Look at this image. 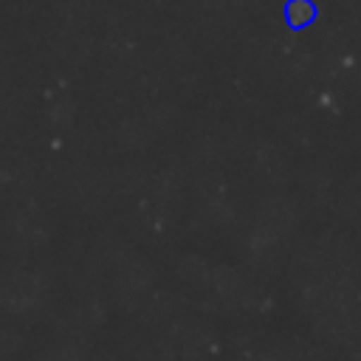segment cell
Segmentation results:
<instances>
[{
    "label": "cell",
    "instance_id": "cell-1",
    "mask_svg": "<svg viewBox=\"0 0 361 361\" xmlns=\"http://www.w3.org/2000/svg\"><path fill=\"white\" fill-rule=\"evenodd\" d=\"M285 20H288V25H293V28H305V25H310V23L316 20V6H313L310 0H288V6H285Z\"/></svg>",
    "mask_w": 361,
    "mask_h": 361
}]
</instances>
